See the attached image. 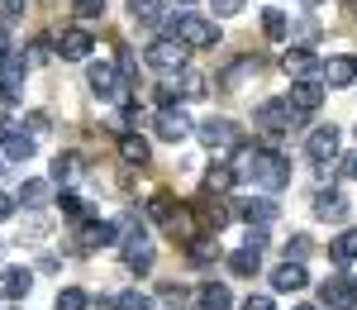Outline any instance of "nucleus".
Instances as JSON below:
<instances>
[{
	"label": "nucleus",
	"mask_w": 357,
	"mask_h": 310,
	"mask_svg": "<svg viewBox=\"0 0 357 310\" xmlns=\"http://www.w3.org/2000/svg\"><path fill=\"white\" fill-rule=\"evenodd\" d=\"M234 172H238V177H252L262 191L291 186V158H281L272 148H257V143H238V148H234Z\"/></svg>",
	"instance_id": "obj_1"
},
{
	"label": "nucleus",
	"mask_w": 357,
	"mask_h": 310,
	"mask_svg": "<svg viewBox=\"0 0 357 310\" xmlns=\"http://www.w3.org/2000/svg\"><path fill=\"white\" fill-rule=\"evenodd\" d=\"M91 48H96V38H91L86 29H67V34L57 38V53L67 57V62H86V57H91Z\"/></svg>",
	"instance_id": "obj_17"
},
{
	"label": "nucleus",
	"mask_w": 357,
	"mask_h": 310,
	"mask_svg": "<svg viewBox=\"0 0 357 310\" xmlns=\"http://www.w3.org/2000/svg\"><path fill=\"white\" fill-rule=\"evenodd\" d=\"M343 177H353V182H357V153H348V158H343Z\"/></svg>",
	"instance_id": "obj_49"
},
{
	"label": "nucleus",
	"mask_w": 357,
	"mask_h": 310,
	"mask_svg": "<svg viewBox=\"0 0 357 310\" xmlns=\"http://www.w3.org/2000/svg\"><path fill=\"white\" fill-rule=\"evenodd\" d=\"M24 129H29V139H38V134H48V129H53V119H48L43 110H29L24 115Z\"/></svg>",
	"instance_id": "obj_40"
},
{
	"label": "nucleus",
	"mask_w": 357,
	"mask_h": 310,
	"mask_svg": "<svg viewBox=\"0 0 357 310\" xmlns=\"http://www.w3.org/2000/svg\"><path fill=\"white\" fill-rule=\"evenodd\" d=\"M281 67H286V77H291V82H319V67H324V62L310 53V48H286Z\"/></svg>",
	"instance_id": "obj_12"
},
{
	"label": "nucleus",
	"mask_w": 357,
	"mask_h": 310,
	"mask_svg": "<svg viewBox=\"0 0 357 310\" xmlns=\"http://www.w3.org/2000/svg\"><path fill=\"white\" fill-rule=\"evenodd\" d=\"M238 215H243L248 225H272V220H276V205H272V200H243V205H238Z\"/></svg>",
	"instance_id": "obj_31"
},
{
	"label": "nucleus",
	"mask_w": 357,
	"mask_h": 310,
	"mask_svg": "<svg viewBox=\"0 0 357 310\" xmlns=\"http://www.w3.org/2000/svg\"><path fill=\"white\" fill-rule=\"evenodd\" d=\"M158 301H162V306H186V301H191V291H186V286H176V282H162V286H158Z\"/></svg>",
	"instance_id": "obj_37"
},
{
	"label": "nucleus",
	"mask_w": 357,
	"mask_h": 310,
	"mask_svg": "<svg viewBox=\"0 0 357 310\" xmlns=\"http://www.w3.org/2000/svg\"><path fill=\"white\" fill-rule=\"evenodd\" d=\"M324 82H291V91H286V105L296 115H314L319 105H324Z\"/></svg>",
	"instance_id": "obj_11"
},
{
	"label": "nucleus",
	"mask_w": 357,
	"mask_h": 310,
	"mask_svg": "<svg viewBox=\"0 0 357 310\" xmlns=\"http://www.w3.org/2000/svg\"><path fill=\"white\" fill-rule=\"evenodd\" d=\"M5 158H10V163H29V158H33V139L15 129V134H10V143H5Z\"/></svg>",
	"instance_id": "obj_34"
},
{
	"label": "nucleus",
	"mask_w": 357,
	"mask_h": 310,
	"mask_svg": "<svg viewBox=\"0 0 357 310\" xmlns=\"http://www.w3.org/2000/svg\"><path fill=\"white\" fill-rule=\"evenodd\" d=\"M57 205H62V215H67L72 225H91V220H96V205H91L86 196H77V191H62Z\"/></svg>",
	"instance_id": "obj_21"
},
{
	"label": "nucleus",
	"mask_w": 357,
	"mask_h": 310,
	"mask_svg": "<svg viewBox=\"0 0 357 310\" xmlns=\"http://www.w3.org/2000/svg\"><path fill=\"white\" fill-rule=\"evenodd\" d=\"M162 29L181 48H220V24L205 20V15H181V20H167Z\"/></svg>",
	"instance_id": "obj_2"
},
{
	"label": "nucleus",
	"mask_w": 357,
	"mask_h": 310,
	"mask_svg": "<svg viewBox=\"0 0 357 310\" xmlns=\"http://www.w3.org/2000/svg\"><path fill=\"white\" fill-rule=\"evenodd\" d=\"M129 15L138 24H162V0H129Z\"/></svg>",
	"instance_id": "obj_32"
},
{
	"label": "nucleus",
	"mask_w": 357,
	"mask_h": 310,
	"mask_svg": "<svg viewBox=\"0 0 357 310\" xmlns=\"http://www.w3.org/2000/svg\"><path fill=\"white\" fill-rule=\"evenodd\" d=\"M176 5H191V0H176Z\"/></svg>",
	"instance_id": "obj_53"
},
{
	"label": "nucleus",
	"mask_w": 357,
	"mask_h": 310,
	"mask_svg": "<svg viewBox=\"0 0 357 310\" xmlns=\"http://www.w3.org/2000/svg\"><path fill=\"white\" fill-rule=\"evenodd\" d=\"M110 244H119V234H114V220H91V225H82V253L110 249Z\"/></svg>",
	"instance_id": "obj_15"
},
{
	"label": "nucleus",
	"mask_w": 357,
	"mask_h": 310,
	"mask_svg": "<svg viewBox=\"0 0 357 310\" xmlns=\"http://www.w3.org/2000/svg\"><path fill=\"white\" fill-rule=\"evenodd\" d=\"M48 57H53V38H38V43H33V57H29V62H48Z\"/></svg>",
	"instance_id": "obj_44"
},
{
	"label": "nucleus",
	"mask_w": 357,
	"mask_h": 310,
	"mask_svg": "<svg viewBox=\"0 0 357 310\" xmlns=\"http://www.w3.org/2000/svg\"><path fill=\"white\" fill-rule=\"evenodd\" d=\"M0 168H5V163H0Z\"/></svg>",
	"instance_id": "obj_54"
},
{
	"label": "nucleus",
	"mask_w": 357,
	"mask_h": 310,
	"mask_svg": "<svg viewBox=\"0 0 357 310\" xmlns=\"http://www.w3.org/2000/svg\"><path fill=\"white\" fill-rule=\"evenodd\" d=\"M205 91V77L200 72H181V96H200Z\"/></svg>",
	"instance_id": "obj_42"
},
{
	"label": "nucleus",
	"mask_w": 357,
	"mask_h": 310,
	"mask_svg": "<svg viewBox=\"0 0 357 310\" xmlns=\"http://www.w3.org/2000/svg\"><path fill=\"white\" fill-rule=\"evenodd\" d=\"M296 310H319V306H296Z\"/></svg>",
	"instance_id": "obj_52"
},
{
	"label": "nucleus",
	"mask_w": 357,
	"mask_h": 310,
	"mask_svg": "<svg viewBox=\"0 0 357 310\" xmlns=\"http://www.w3.org/2000/svg\"><path fill=\"white\" fill-rule=\"evenodd\" d=\"M314 215H319V220H348L343 191H319V196H314Z\"/></svg>",
	"instance_id": "obj_27"
},
{
	"label": "nucleus",
	"mask_w": 357,
	"mask_h": 310,
	"mask_svg": "<svg viewBox=\"0 0 357 310\" xmlns=\"http://www.w3.org/2000/svg\"><path fill=\"white\" fill-rule=\"evenodd\" d=\"M329 258L338 263V267L357 263V229H343V234H333V239H329Z\"/></svg>",
	"instance_id": "obj_25"
},
{
	"label": "nucleus",
	"mask_w": 357,
	"mask_h": 310,
	"mask_svg": "<svg viewBox=\"0 0 357 310\" xmlns=\"http://www.w3.org/2000/svg\"><path fill=\"white\" fill-rule=\"evenodd\" d=\"M33 291V272L29 267H5L0 272V301H24Z\"/></svg>",
	"instance_id": "obj_14"
},
{
	"label": "nucleus",
	"mask_w": 357,
	"mask_h": 310,
	"mask_svg": "<svg viewBox=\"0 0 357 310\" xmlns=\"http://www.w3.org/2000/svg\"><path fill=\"white\" fill-rule=\"evenodd\" d=\"M319 310H357V277H329L319 286Z\"/></svg>",
	"instance_id": "obj_10"
},
{
	"label": "nucleus",
	"mask_w": 357,
	"mask_h": 310,
	"mask_svg": "<svg viewBox=\"0 0 357 310\" xmlns=\"http://www.w3.org/2000/svg\"><path fill=\"white\" fill-rule=\"evenodd\" d=\"M176 210H181V205H176V196H167V191H158V196L148 200V215H153V220H158L162 229L176 220Z\"/></svg>",
	"instance_id": "obj_30"
},
{
	"label": "nucleus",
	"mask_w": 357,
	"mask_h": 310,
	"mask_svg": "<svg viewBox=\"0 0 357 310\" xmlns=\"http://www.w3.org/2000/svg\"><path fill=\"white\" fill-rule=\"evenodd\" d=\"M72 10H77V20H100L110 5L105 0H72Z\"/></svg>",
	"instance_id": "obj_39"
},
{
	"label": "nucleus",
	"mask_w": 357,
	"mask_h": 310,
	"mask_svg": "<svg viewBox=\"0 0 357 310\" xmlns=\"http://www.w3.org/2000/svg\"><path fill=\"white\" fill-rule=\"evenodd\" d=\"M100 310H153V296H143L138 286H129L119 296H100Z\"/></svg>",
	"instance_id": "obj_23"
},
{
	"label": "nucleus",
	"mask_w": 357,
	"mask_h": 310,
	"mask_svg": "<svg viewBox=\"0 0 357 310\" xmlns=\"http://www.w3.org/2000/svg\"><path fill=\"white\" fill-rule=\"evenodd\" d=\"M82 177V153H57L53 158V168H48V182H77Z\"/></svg>",
	"instance_id": "obj_26"
},
{
	"label": "nucleus",
	"mask_w": 357,
	"mask_h": 310,
	"mask_svg": "<svg viewBox=\"0 0 357 310\" xmlns=\"http://www.w3.org/2000/svg\"><path fill=\"white\" fill-rule=\"evenodd\" d=\"M305 253H310V239H305V234H291V244H286V258H291V263H305Z\"/></svg>",
	"instance_id": "obj_41"
},
{
	"label": "nucleus",
	"mask_w": 357,
	"mask_h": 310,
	"mask_svg": "<svg viewBox=\"0 0 357 310\" xmlns=\"http://www.w3.org/2000/svg\"><path fill=\"white\" fill-rule=\"evenodd\" d=\"M10 134H15V119H10V115H0V143H10Z\"/></svg>",
	"instance_id": "obj_46"
},
{
	"label": "nucleus",
	"mask_w": 357,
	"mask_h": 310,
	"mask_svg": "<svg viewBox=\"0 0 357 310\" xmlns=\"http://www.w3.org/2000/svg\"><path fill=\"white\" fill-rule=\"evenodd\" d=\"M10 215H15V196H5V191H0V220H10Z\"/></svg>",
	"instance_id": "obj_47"
},
{
	"label": "nucleus",
	"mask_w": 357,
	"mask_h": 310,
	"mask_svg": "<svg viewBox=\"0 0 357 310\" xmlns=\"http://www.w3.org/2000/svg\"><path fill=\"white\" fill-rule=\"evenodd\" d=\"M310 286V272H305V263H291V258H281L272 267V291H305Z\"/></svg>",
	"instance_id": "obj_13"
},
{
	"label": "nucleus",
	"mask_w": 357,
	"mask_h": 310,
	"mask_svg": "<svg viewBox=\"0 0 357 310\" xmlns=\"http://www.w3.org/2000/svg\"><path fill=\"white\" fill-rule=\"evenodd\" d=\"M86 86H91L100 101H124V96H129V86L119 82L114 62H91V67H86Z\"/></svg>",
	"instance_id": "obj_4"
},
{
	"label": "nucleus",
	"mask_w": 357,
	"mask_h": 310,
	"mask_svg": "<svg viewBox=\"0 0 357 310\" xmlns=\"http://www.w3.org/2000/svg\"><path fill=\"white\" fill-rule=\"evenodd\" d=\"M319 82H324V91L357 86V53H333V57H324V67H319Z\"/></svg>",
	"instance_id": "obj_7"
},
{
	"label": "nucleus",
	"mask_w": 357,
	"mask_h": 310,
	"mask_svg": "<svg viewBox=\"0 0 357 310\" xmlns=\"http://www.w3.org/2000/svg\"><path fill=\"white\" fill-rule=\"evenodd\" d=\"M252 124H262V129H272V134H286V129L305 124V115H296L291 105H286V96H281V101H262L257 115H252Z\"/></svg>",
	"instance_id": "obj_6"
},
{
	"label": "nucleus",
	"mask_w": 357,
	"mask_h": 310,
	"mask_svg": "<svg viewBox=\"0 0 357 310\" xmlns=\"http://www.w3.org/2000/svg\"><path fill=\"white\" fill-rule=\"evenodd\" d=\"M48 196H53V182L48 177H29V182H20V196L15 200H24L29 210H38V205H48Z\"/></svg>",
	"instance_id": "obj_24"
},
{
	"label": "nucleus",
	"mask_w": 357,
	"mask_h": 310,
	"mask_svg": "<svg viewBox=\"0 0 357 310\" xmlns=\"http://www.w3.org/2000/svg\"><path fill=\"white\" fill-rule=\"evenodd\" d=\"M229 306H234V296H229L224 282H200L195 286V310H229Z\"/></svg>",
	"instance_id": "obj_20"
},
{
	"label": "nucleus",
	"mask_w": 357,
	"mask_h": 310,
	"mask_svg": "<svg viewBox=\"0 0 357 310\" xmlns=\"http://www.w3.org/2000/svg\"><path fill=\"white\" fill-rule=\"evenodd\" d=\"M119 158L129 168H148L153 163V148H148V139H138V134H119Z\"/></svg>",
	"instance_id": "obj_22"
},
{
	"label": "nucleus",
	"mask_w": 357,
	"mask_h": 310,
	"mask_svg": "<svg viewBox=\"0 0 357 310\" xmlns=\"http://www.w3.org/2000/svg\"><path fill=\"white\" fill-rule=\"evenodd\" d=\"M124 267H129L134 277H143V272L153 267V244H138V249H124Z\"/></svg>",
	"instance_id": "obj_33"
},
{
	"label": "nucleus",
	"mask_w": 357,
	"mask_h": 310,
	"mask_svg": "<svg viewBox=\"0 0 357 310\" xmlns=\"http://www.w3.org/2000/svg\"><path fill=\"white\" fill-rule=\"evenodd\" d=\"M0 10L5 15H24V0H0Z\"/></svg>",
	"instance_id": "obj_48"
},
{
	"label": "nucleus",
	"mask_w": 357,
	"mask_h": 310,
	"mask_svg": "<svg viewBox=\"0 0 357 310\" xmlns=\"http://www.w3.org/2000/svg\"><path fill=\"white\" fill-rule=\"evenodd\" d=\"M86 306H91V296H86L82 286H62L53 301V310H86Z\"/></svg>",
	"instance_id": "obj_35"
},
{
	"label": "nucleus",
	"mask_w": 357,
	"mask_h": 310,
	"mask_svg": "<svg viewBox=\"0 0 357 310\" xmlns=\"http://www.w3.org/2000/svg\"><path fill=\"white\" fill-rule=\"evenodd\" d=\"M338 148H343V134H338V124H319V129L305 139V153H310V163H319V168L338 163Z\"/></svg>",
	"instance_id": "obj_5"
},
{
	"label": "nucleus",
	"mask_w": 357,
	"mask_h": 310,
	"mask_svg": "<svg viewBox=\"0 0 357 310\" xmlns=\"http://www.w3.org/2000/svg\"><path fill=\"white\" fill-rule=\"evenodd\" d=\"M210 5H215V15H243L248 0H210Z\"/></svg>",
	"instance_id": "obj_43"
},
{
	"label": "nucleus",
	"mask_w": 357,
	"mask_h": 310,
	"mask_svg": "<svg viewBox=\"0 0 357 310\" xmlns=\"http://www.w3.org/2000/svg\"><path fill=\"white\" fill-rule=\"evenodd\" d=\"M5 53H10V34L0 29V62H5Z\"/></svg>",
	"instance_id": "obj_50"
},
{
	"label": "nucleus",
	"mask_w": 357,
	"mask_h": 310,
	"mask_svg": "<svg viewBox=\"0 0 357 310\" xmlns=\"http://www.w3.org/2000/svg\"><path fill=\"white\" fill-rule=\"evenodd\" d=\"M243 310H276V306H272V296H248Z\"/></svg>",
	"instance_id": "obj_45"
},
{
	"label": "nucleus",
	"mask_w": 357,
	"mask_h": 310,
	"mask_svg": "<svg viewBox=\"0 0 357 310\" xmlns=\"http://www.w3.org/2000/svg\"><path fill=\"white\" fill-rule=\"evenodd\" d=\"M229 267L238 272V277H257L262 272V249H238V253H229Z\"/></svg>",
	"instance_id": "obj_28"
},
{
	"label": "nucleus",
	"mask_w": 357,
	"mask_h": 310,
	"mask_svg": "<svg viewBox=\"0 0 357 310\" xmlns=\"http://www.w3.org/2000/svg\"><path fill=\"white\" fill-rule=\"evenodd\" d=\"M301 5H305V10H319V5H324V0H301Z\"/></svg>",
	"instance_id": "obj_51"
},
{
	"label": "nucleus",
	"mask_w": 357,
	"mask_h": 310,
	"mask_svg": "<svg viewBox=\"0 0 357 310\" xmlns=\"http://www.w3.org/2000/svg\"><path fill=\"white\" fill-rule=\"evenodd\" d=\"M186 62H191V48H181L176 38H158V43H148V67L153 72H162V77H176V72H186Z\"/></svg>",
	"instance_id": "obj_3"
},
{
	"label": "nucleus",
	"mask_w": 357,
	"mask_h": 310,
	"mask_svg": "<svg viewBox=\"0 0 357 310\" xmlns=\"http://www.w3.org/2000/svg\"><path fill=\"white\" fill-rule=\"evenodd\" d=\"M252 67H257V57H243V62H234V67H229V72L220 77V82H224V91H238V82H243V77L252 72Z\"/></svg>",
	"instance_id": "obj_36"
},
{
	"label": "nucleus",
	"mask_w": 357,
	"mask_h": 310,
	"mask_svg": "<svg viewBox=\"0 0 357 310\" xmlns=\"http://www.w3.org/2000/svg\"><path fill=\"white\" fill-rule=\"evenodd\" d=\"M24 77H29V57L10 48V53H5V62H0V101H5V105H15V101H20Z\"/></svg>",
	"instance_id": "obj_8"
},
{
	"label": "nucleus",
	"mask_w": 357,
	"mask_h": 310,
	"mask_svg": "<svg viewBox=\"0 0 357 310\" xmlns=\"http://www.w3.org/2000/svg\"><path fill=\"white\" fill-rule=\"evenodd\" d=\"M200 143L205 148H238L243 143V134H238V124L234 119H224V115H210V119H200Z\"/></svg>",
	"instance_id": "obj_9"
},
{
	"label": "nucleus",
	"mask_w": 357,
	"mask_h": 310,
	"mask_svg": "<svg viewBox=\"0 0 357 310\" xmlns=\"http://www.w3.org/2000/svg\"><path fill=\"white\" fill-rule=\"evenodd\" d=\"M262 34H267L272 43H286V38H291V20H286V10H262Z\"/></svg>",
	"instance_id": "obj_29"
},
{
	"label": "nucleus",
	"mask_w": 357,
	"mask_h": 310,
	"mask_svg": "<svg viewBox=\"0 0 357 310\" xmlns=\"http://www.w3.org/2000/svg\"><path fill=\"white\" fill-rule=\"evenodd\" d=\"M234 186H238L234 163H210V168H205V196H224V191H234Z\"/></svg>",
	"instance_id": "obj_18"
},
{
	"label": "nucleus",
	"mask_w": 357,
	"mask_h": 310,
	"mask_svg": "<svg viewBox=\"0 0 357 310\" xmlns=\"http://www.w3.org/2000/svg\"><path fill=\"white\" fill-rule=\"evenodd\" d=\"M195 220H200V234H220V229L229 225V205H220L215 196L195 200Z\"/></svg>",
	"instance_id": "obj_16"
},
{
	"label": "nucleus",
	"mask_w": 357,
	"mask_h": 310,
	"mask_svg": "<svg viewBox=\"0 0 357 310\" xmlns=\"http://www.w3.org/2000/svg\"><path fill=\"white\" fill-rule=\"evenodd\" d=\"M158 139H167V143L191 139V119L181 110H158Z\"/></svg>",
	"instance_id": "obj_19"
},
{
	"label": "nucleus",
	"mask_w": 357,
	"mask_h": 310,
	"mask_svg": "<svg viewBox=\"0 0 357 310\" xmlns=\"http://www.w3.org/2000/svg\"><path fill=\"white\" fill-rule=\"evenodd\" d=\"M186 96H181V86L176 82H167V86H158V110H176Z\"/></svg>",
	"instance_id": "obj_38"
}]
</instances>
